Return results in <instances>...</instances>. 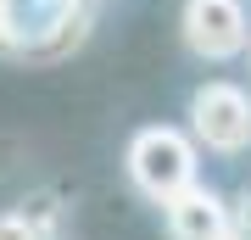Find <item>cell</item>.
Here are the masks:
<instances>
[{
  "mask_svg": "<svg viewBox=\"0 0 251 240\" xmlns=\"http://www.w3.org/2000/svg\"><path fill=\"white\" fill-rule=\"evenodd\" d=\"M95 0H0V51L23 62H56L84 45Z\"/></svg>",
  "mask_w": 251,
  "mask_h": 240,
  "instance_id": "cell-1",
  "label": "cell"
},
{
  "mask_svg": "<svg viewBox=\"0 0 251 240\" xmlns=\"http://www.w3.org/2000/svg\"><path fill=\"white\" fill-rule=\"evenodd\" d=\"M196 162H201V145L190 140L184 129H173V123L140 129L134 140H128V151H123L128 185H134L145 201H156V207H168L179 190H190V185L201 179Z\"/></svg>",
  "mask_w": 251,
  "mask_h": 240,
  "instance_id": "cell-2",
  "label": "cell"
},
{
  "mask_svg": "<svg viewBox=\"0 0 251 240\" xmlns=\"http://www.w3.org/2000/svg\"><path fill=\"white\" fill-rule=\"evenodd\" d=\"M190 140L218 157L251 151V89H240L234 79H206L190 95Z\"/></svg>",
  "mask_w": 251,
  "mask_h": 240,
  "instance_id": "cell-3",
  "label": "cell"
},
{
  "mask_svg": "<svg viewBox=\"0 0 251 240\" xmlns=\"http://www.w3.org/2000/svg\"><path fill=\"white\" fill-rule=\"evenodd\" d=\"M184 45L201 62H234L251 45V11L246 0H184Z\"/></svg>",
  "mask_w": 251,
  "mask_h": 240,
  "instance_id": "cell-4",
  "label": "cell"
},
{
  "mask_svg": "<svg viewBox=\"0 0 251 240\" xmlns=\"http://www.w3.org/2000/svg\"><path fill=\"white\" fill-rule=\"evenodd\" d=\"M162 213H168V235L173 240H229V201L212 185H201V179L190 190H179Z\"/></svg>",
  "mask_w": 251,
  "mask_h": 240,
  "instance_id": "cell-5",
  "label": "cell"
},
{
  "mask_svg": "<svg viewBox=\"0 0 251 240\" xmlns=\"http://www.w3.org/2000/svg\"><path fill=\"white\" fill-rule=\"evenodd\" d=\"M0 240H45V229L28 213H0Z\"/></svg>",
  "mask_w": 251,
  "mask_h": 240,
  "instance_id": "cell-6",
  "label": "cell"
},
{
  "mask_svg": "<svg viewBox=\"0 0 251 240\" xmlns=\"http://www.w3.org/2000/svg\"><path fill=\"white\" fill-rule=\"evenodd\" d=\"M229 235L234 240H251V190L240 201H229Z\"/></svg>",
  "mask_w": 251,
  "mask_h": 240,
  "instance_id": "cell-7",
  "label": "cell"
},
{
  "mask_svg": "<svg viewBox=\"0 0 251 240\" xmlns=\"http://www.w3.org/2000/svg\"><path fill=\"white\" fill-rule=\"evenodd\" d=\"M246 62H251V45H246Z\"/></svg>",
  "mask_w": 251,
  "mask_h": 240,
  "instance_id": "cell-8",
  "label": "cell"
},
{
  "mask_svg": "<svg viewBox=\"0 0 251 240\" xmlns=\"http://www.w3.org/2000/svg\"><path fill=\"white\" fill-rule=\"evenodd\" d=\"M229 240H234V235H229Z\"/></svg>",
  "mask_w": 251,
  "mask_h": 240,
  "instance_id": "cell-9",
  "label": "cell"
}]
</instances>
